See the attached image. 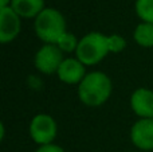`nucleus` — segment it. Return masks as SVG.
<instances>
[{
	"mask_svg": "<svg viewBox=\"0 0 153 152\" xmlns=\"http://www.w3.org/2000/svg\"><path fill=\"white\" fill-rule=\"evenodd\" d=\"M113 83L106 73L101 70L89 72L76 86L79 101L89 108H98L103 105L111 96Z\"/></svg>",
	"mask_w": 153,
	"mask_h": 152,
	"instance_id": "f257e3e1",
	"label": "nucleus"
},
{
	"mask_svg": "<svg viewBox=\"0 0 153 152\" xmlns=\"http://www.w3.org/2000/svg\"><path fill=\"white\" fill-rule=\"evenodd\" d=\"M34 30L39 40L47 45H55L59 38L67 31L66 19L56 8L46 7L35 18Z\"/></svg>",
	"mask_w": 153,
	"mask_h": 152,
	"instance_id": "f03ea898",
	"label": "nucleus"
},
{
	"mask_svg": "<svg viewBox=\"0 0 153 152\" xmlns=\"http://www.w3.org/2000/svg\"><path fill=\"white\" fill-rule=\"evenodd\" d=\"M108 35L100 31H90L79 39L75 57L85 66H94L109 55Z\"/></svg>",
	"mask_w": 153,
	"mask_h": 152,
	"instance_id": "7ed1b4c3",
	"label": "nucleus"
},
{
	"mask_svg": "<svg viewBox=\"0 0 153 152\" xmlns=\"http://www.w3.org/2000/svg\"><path fill=\"white\" fill-rule=\"evenodd\" d=\"M28 133L38 147L53 144L58 135V124L48 113H38L30 121Z\"/></svg>",
	"mask_w": 153,
	"mask_h": 152,
	"instance_id": "20e7f679",
	"label": "nucleus"
},
{
	"mask_svg": "<svg viewBox=\"0 0 153 152\" xmlns=\"http://www.w3.org/2000/svg\"><path fill=\"white\" fill-rule=\"evenodd\" d=\"M65 58V54L56 45L43 43L34 55V66L40 74H56Z\"/></svg>",
	"mask_w": 153,
	"mask_h": 152,
	"instance_id": "39448f33",
	"label": "nucleus"
},
{
	"mask_svg": "<svg viewBox=\"0 0 153 152\" xmlns=\"http://www.w3.org/2000/svg\"><path fill=\"white\" fill-rule=\"evenodd\" d=\"M129 139L141 152L153 151V118H138L130 127Z\"/></svg>",
	"mask_w": 153,
	"mask_h": 152,
	"instance_id": "423d86ee",
	"label": "nucleus"
},
{
	"mask_svg": "<svg viewBox=\"0 0 153 152\" xmlns=\"http://www.w3.org/2000/svg\"><path fill=\"white\" fill-rule=\"evenodd\" d=\"M22 31V18L11 7L0 8V42L11 43Z\"/></svg>",
	"mask_w": 153,
	"mask_h": 152,
	"instance_id": "0eeeda50",
	"label": "nucleus"
},
{
	"mask_svg": "<svg viewBox=\"0 0 153 152\" xmlns=\"http://www.w3.org/2000/svg\"><path fill=\"white\" fill-rule=\"evenodd\" d=\"M86 74V66L76 57H66L56 72V77L61 82L76 86L81 83Z\"/></svg>",
	"mask_w": 153,
	"mask_h": 152,
	"instance_id": "6e6552de",
	"label": "nucleus"
},
{
	"mask_svg": "<svg viewBox=\"0 0 153 152\" xmlns=\"http://www.w3.org/2000/svg\"><path fill=\"white\" fill-rule=\"evenodd\" d=\"M129 105L138 118H153V90L137 88L130 94Z\"/></svg>",
	"mask_w": 153,
	"mask_h": 152,
	"instance_id": "1a4fd4ad",
	"label": "nucleus"
},
{
	"mask_svg": "<svg viewBox=\"0 0 153 152\" xmlns=\"http://www.w3.org/2000/svg\"><path fill=\"white\" fill-rule=\"evenodd\" d=\"M10 7L22 19H35L46 8L45 0H11Z\"/></svg>",
	"mask_w": 153,
	"mask_h": 152,
	"instance_id": "9d476101",
	"label": "nucleus"
},
{
	"mask_svg": "<svg viewBox=\"0 0 153 152\" xmlns=\"http://www.w3.org/2000/svg\"><path fill=\"white\" fill-rule=\"evenodd\" d=\"M133 40H134L140 47L152 48L153 47V24L140 22V23L134 27Z\"/></svg>",
	"mask_w": 153,
	"mask_h": 152,
	"instance_id": "9b49d317",
	"label": "nucleus"
},
{
	"mask_svg": "<svg viewBox=\"0 0 153 152\" xmlns=\"http://www.w3.org/2000/svg\"><path fill=\"white\" fill-rule=\"evenodd\" d=\"M134 11L141 22L153 24V0H136Z\"/></svg>",
	"mask_w": 153,
	"mask_h": 152,
	"instance_id": "f8f14e48",
	"label": "nucleus"
},
{
	"mask_svg": "<svg viewBox=\"0 0 153 152\" xmlns=\"http://www.w3.org/2000/svg\"><path fill=\"white\" fill-rule=\"evenodd\" d=\"M78 43H79L78 38H76L73 32L66 31L59 38L55 45L61 48L63 54H73V53H75L76 48H78Z\"/></svg>",
	"mask_w": 153,
	"mask_h": 152,
	"instance_id": "ddd939ff",
	"label": "nucleus"
},
{
	"mask_svg": "<svg viewBox=\"0 0 153 152\" xmlns=\"http://www.w3.org/2000/svg\"><path fill=\"white\" fill-rule=\"evenodd\" d=\"M108 47L110 54H120L126 48V40L122 35L110 34L108 35Z\"/></svg>",
	"mask_w": 153,
	"mask_h": 152,
	"instance_id": "4468645a",
	"label": "nucleus"
},
{
	"mask_svg": "<svg viewBox=\"0 0 153 152\" xmlns=\"http://www.w3.org/2000/svg\"><path fill=\"white\" fill-rule=\"evenodd\" d=\"M35 152H66V151L61 145L53 143V144H47V145H40V147L36 148Z\"/></svg>",
	"mask_w": 153,
	"mask_h": 152,
	"instance_id": "2eb2a0df",
	"label": "nucleus"
},
{
	"mask_svg": "<svg viewBox=\"0 0 153 152\" xmlns=\"http://www.w3.org/2000/svg\"><path fill=\"white\" fill-rule=\"evenodd\" d=\"M11 5V0H0V8H5Z\"/></svg>",
	"mask_w": 153,
	"mask_h": 152,
	"instance_id": "dca6fc26",
	"label": "nucleus"
},
{
	"mask_svg": "<svg viewBox=\"0 0 153 152\" xmlns=\"http://www.w3.org/2000/svg\"><path fill=\"white\" fill-rule=\"evenodd\" d=\"M130 152H141V151H130Z\"/></svg>",
	"mask_w": 153,
	"mask_h": 152,
	"instance_id": "f3484780",
	"label": "nucleus"
}]
</instances>
